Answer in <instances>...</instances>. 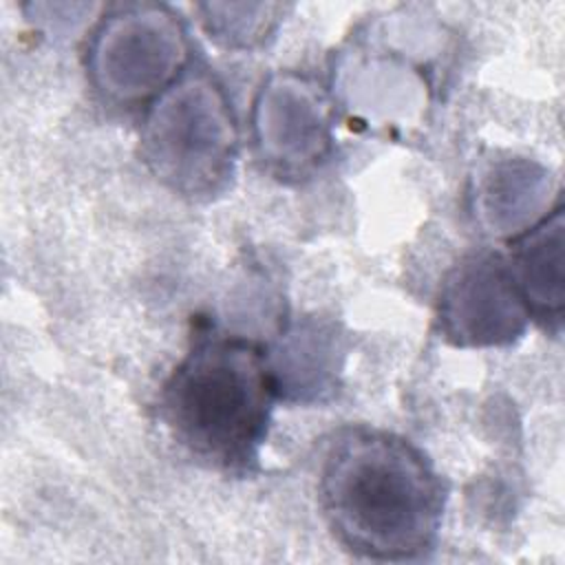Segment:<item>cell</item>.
<instances>
[{
    "mask_svg": "<svg viewBox=\"0 0 565 565\" xmlns=\"http://www.w3.org/2000/svg\"><path fill=\"white\" fill-rule=\"evenodd\" d=\"M530 318L508 260L497 252L466 256L441 285L439 327L457 347L510 344Z\"/></svg>",
    "mask_w": 565,
    "mask_h": 565,
    "instance_id": "cell-5",
    "label": "cell"
},
{
    "mask_svg": "<svg viewBox=\"0 0 565 565\" xmlns=\"http://www.w3.org/2000/svg\"><path fill=\"white\" fill-rule=\"evenodd\" d=\"M278 384L265 349L247 338L196 333L159 393V417L192 457L223 470L258 459Z\"/></svg>",
    "mask_w": 565,
    "mask_h": 565,
    "instance_id": "cell-2",
    "label": "cell"
},
{
    "mask_svg": "<svg viewBox=\"0 0 565 565\" xmlns=\"http://www.w3.org/2000/svg\"><path fill=\"white\" fill-rule=\"evenodd\" d=\"M190 64V40L166 4H117L95 26L86 73L97 95L121 108L150 106Z\"/></svg>",
    "mask_w": 565,
    "mask_h": 565,
    "instance_id": "cell-4",
    "label": "cell"
},
{
    "mask_svg": "<svg viewBox=\"0 0 565 565\" xmlns=\"http://www.w3.org/2000/svg\"><path fill=\"white\" fill-rule=\"evenodd\" d=\"M139 150L146 168L174 194H221L238 159V126L221 82L205 68H185L146 108Z\"/></svg>",
    "mask_w": 565,
    "mask_h": 565,
    "instance_id": "cell-3",
    "label": "cell"
},
{
    "mask_svg": "<svg viewBox=\"0 0 565 565\" xmlns=\"http://www.w3.org/2000/svg\"><path fill=\"white\" fill-rule=\"evenodd\" d=\"M532 318L561 327L565 305V216L558 203L510 241L505 258Z\"/></svg>",
    "mask_w": 565,
    "mask_h": 565,
    "instance_id": "cell-7",
    "label": "cell"
},
{
    "mask_svg": "<svg viewBox=\"0 0 565 565\" xmlns=\"http://www.w3.org/2000/svg\"><path fill=\"white\" fill-rule=\"evenodd\" d=\"M311 79L280 73L254 102V141L263 163L280 177H302L331 150V108Z\"/></svg>",
    "mask_w": 565,
    "mask_h": 565,
    "instance_id": "cell-6",
    "label": "cell"
},
{
    "mask_svg": "<svg viewBox=\"0 0 565 565\" xmlns=\"http://www.w3.org/2000/svg\"><path fill=\"white\" fill-rule=\"evenodd\" d=\"M210 38L230 49H249L278 24V4H203Z\"/></svg>",
    "mask_w": 565,
    "mask_h": 565,
    "instance_id": "cell-9",
    "label": "cell"
},
{
    "mask_svg": "<svg viewBox=\"0 0 565 565\" xmlns=\"http://www.w3.org/2000/svg\"><path fill=\"white\" fill-rule=\"evenodd\" d=\"M541 174H534L527 163H503L494 168L483 188V214L492 227L514 232L519 218H527V207L532 210L536 201L519 196V192H539Z\"/></svg>",
    "mask_w": 565,
    "mask_h": 565,
    "instance_id": "cell-8",
    "label": "cell"
},
{
    "mask_svg": "<svg viewBox=\"0 0 565 565\" xmlns=\"http://www.w3.org/2000/svg\"><path fill=\"white\" fill-rule=\"evenodd\" d=\"M318 499L335 539L373 561H413L433 550L446 490L408 439L353 426L329 444Z\"/></svg>",
    "mask_w": 565,
    "mask_h": 565,
    "instance_id": "cell-1",
    "label": "cell"
}]
</instances>
